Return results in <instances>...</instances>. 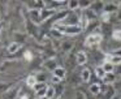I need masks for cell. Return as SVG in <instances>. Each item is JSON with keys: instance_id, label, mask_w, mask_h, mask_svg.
I'll list each match as a JSON object with an SVG mask.
<instances>
[{"instance_id": "6da1fadb", "label": "cell", "mask_w": 121, "mask_h": 99, "mask_svg": "<svg viewBox=\"0 0 121 99\" xmlns=\"http://www.w3.org/2000/svg\"><path fill=\"white\" fill-rule=\"evenodd\" d=\"M55 27L57 29L60 33L63 34H68V35H77V34H79L82 31L81 26L79 25H72V26H64V25H59V23H56Z\"/></svg>"}, {"instance_id": "7a4b0ae2", "label": "cell", "mask_w": 121, "mask_h": 99, "mask_svg": "<svg viewBox=\"0 0 121 99\" xmlns=\"http://www.w3.org/2000/svg\"><path fill=\"white\" fill-rule=\"evenodd\" d=\"M100 42H102V35L100 34H90L86 38L85 44L87 47H98L100 44Z\"/></svg>"}, {"instance_id": "3957f363", "label": "cell", "mask_w": 121, "mask_h": 99, "mask_svg": "<svg viewBox=\"0 0 121 99\" xmlns=\"http://www.w3.org/2000/svg\"><path fill=\"white\" fill-rule=\"evenodd\" d=\"M55 14V10L53 9H50V8H43L40 9V21H44L47 18H50L51 16Z\"/></svg>"}, {"instance_id": "277c9868", "label": "cell", "mask_w": 121, "mask_h": 99, "mask_svg": "<svg viewBox=\"0 0 121 99\" xmlns=\"http://www.w3.org/2000/svg\"><path fill=\"white\" fill-rule=\"evenodd\" d=\"M30 18H31L34 22H42V21H40V10H38L37 8L30 9Z\"/></svg>"}, {"instance_id": "5b68a950", "label": "cell", "mask_w": 121, "mask_h": 99, "mask_svg": "<svg viewBox=\"0 0 121 99\" xmlns=\"http://www.w3.org/2000/svg\"><path fill=\"white\" fill-rule=\"evenodd\" d=\"M105 61H109L113 65H120L121 64V56H117V55H107V60Z\"/></svg>"}, {"instance_id": "8992f818", "label": "cell", "mask_w": 121, "mask_h": 99, "mask_svg": "<svg viewBox=\"0 0 121 99\" xmlns=\"http://www.w3.org/2000/svg\"><path fill=\"white\" fill-rule=\"evenodd\" d=\"M86 61H87V55H86V52L79 51L78 54H77V64H78V65H83Z\"/></svg>"}, {"instance_id": "52a82bcc", "label": "cell", "mask_w": 121, "mask_h": 99, "mask_svg": "<svg viewBox=\"0 0 121 99\" xmlns=\"http://www.w3.org/2000/svg\"><path fill=\"white\" fill-rule=\"evenodd\" d=\"M65 74H66V72H65V69H64V68L57 67L55 70H53V76H56V77L60 78V80H63V78L65 77Z\"/></svg>"}, {"instance_id": "ba28073f", "label": "cell", "mask_w": 121, "mask_h": 99, "mask_svg": "<svg viewBox=\"0 0 121 99\" xmlns=\"http://www.w3.org/2000/svg\"><path fill=\"white\" fill-rule=\"evenodd\" d=\"M37 82H38V78L35 77V76H33V74H30L29 77L26 78V83H27V86H30V87H34V86L37 85Z\"/></svg>"}, {"instance_id": "9c48e42d", "label": "cell", "mask_w": 121, "mask_h": 99, "mask_svg": "<svg viewBox=\"0 0 121 99\" xmlns=\"http://www.w3.org/2000/svg\"><path fill=\"white\" fill-rule=\"evenodd\" d=\"M20 48H21V44H20V43H17V42H13V43H11V44H9L8 51L11 52V54H13V52H17Z\"/></svg>"}, {"instance_id": "30bf717a", "label": "cell", "mask_w": 121, "mask_h": 99, "mask_svg": "<svg viewBox=\"0 0 121 99\" xmlns=\"http://www.w3.org/2000/svg\"><path fill=\"white\" fill-rule=\"evenodd\" d=\"M115 80H116V76L113 73H107L104 76V78H103V81L105 83H112V82H115Z\"/></svg>"}, {"instance_id": "8fae6325", "label": "cell", "mask_w": 121, "mask_h": 99, "mask_svg": "<svg viewBox=\"0 0 121 99\" xmlns=\"http://www.w3.org/2000/svg\"><path fill=\"white\" fill-rule=\"evenodd\" d=\"M102 68L104 69L105 73H113V64H111L109 61H104V64L102 65Z\"/></svg>"}, {"instance_id": "7c38bea8", "label": "cell", "mask_w": 121, "mask_h": 99, "mask_svg": "<svg viewBox=\"0 0 121 99\" xmlns=\"http://www.w3.org/2000/svg\"><path fill=\"white\" fill-rule=\"evenodd\" d=\"M90 77H91V73H90L89 69H83L81 72V78H82L83 82H87V81L90 80Z\"/></svg>"}, {"instance_id": "4fadbf2b", "label": "cell", "mask_w": 121, "mask_h": 99, "mask_svg": "<svg viewBox=\"0 0 121 99\" xmlns=\"http://www.w3.org/2000/svg\"><path fill=\"white\" fill-rule=\"evenodd\" d=\"M90 93H92L94 95H98V94L100 93V85L99 83H92V85L90 86Z\"/></svg>"}, {"instance_id": "5bb4252c", "label": "cell", "mask_w": 121, "mask_h": 99, "mask_svg": "<svg viewBox=\"0 0 121 99\" xmlns=\"http://www.w3.org/2000/svg\"><path fill=\"white\" fill-rule=\"evenodd\" d=\"M55 93L56 90L52 87V86H48L47 87V93H46V99H52L55 96Z\"/></svg>"}, {"instance_id": "9a60e30c", "label": "cell", "mask_w": 121, "mask_h": 99, "mask_svg": "<svg viewBox=\"0 0 121 99\" xmlns=\"http://www.w3.org/2000/svg\"><path fill=\"white\" fill-rule=\"evenodd\" d=\"M87 25H89V20H87V17L86 16H81V18H79V26H81V29L82 30L86 29Z\"/></svg>"}, {"instance_id": "2e32d148", "label": "cell", "mask_w": 121, "mask_h": 99, "mask_svg": "<svg viewBox=\"0 0 121 99\" xmlns=\"http://www.w3.org/2000/svg\"><path fill=\"white\" fill-rule=\"evenodd\" d=\"M95 73H96V76H98L99 78H102V80L104 78V76L107 74V73L104 72V69H103L102 67H96V68H95Z\"/></svg>"}, {"instance_id": "e0dca14e", "label": "cell", "mask_w": 121, "mask_h": 99, "mask_svg": "<svg viewBox=\"0 0 121 99\" xmlns=\"http://www.w3.org/2000/svg\"><path fill=\"white\" fill-rule=\"evenodd\" d=\"M68 7H69V9L74 10V9H77V8H79V1H69Z\"/></svg>"}, {"instance_id": "ac0fdd59", "label": "cell", "mask_w": 121, "mask_h": 99, "mask_svg": "<svg viewBox=\"0 0 121 99\" xmlns=\"http://www.w3.org/2000/svg\"><path fill=\"white\" fill-rule=\"evenodd\" d=\"M46 87H47V86H46V85H44V83H43V82H37V85H35V86H34V87H33V89H34V90H35V91H37V93H38V91L43 90V89H46Z\"/></svg>"}, {"instance_id": "d6986e66", "label": "cell", "mask_w": 121, "mask_h": 99, "mask_svg": "<svg viewBox=\"0 0 121 99\" xmlns=\"http://www.w3.org/2000/svg\"><path fill=\"white\" fill-rule=\"evenodd\" d=\"M113 39H116V40H121V30H115L112 34Z\"/></svg>"}, {"instance_id": "ffe728a7", "label": "cell", "mask_w": 121, "mask_h": 99, "mask_svg": "<svg viewBox=\"0 0 121 99\" xmlns=\"http://www.w3.org/2000/svg\"><path fill=\"white\" fill-rule=\"evenodd\" d=\"M46 93H47V87L37 93V98H46Z\"/></svg>"}, {"instance_id": "44dd1931", "label": "cell", "mask_w": 121, "mask_h": 99, "mask_svg": "<svg viewBox=\"0 0 121 99\" xmlns=\"http://www.w3.org/2000/svg\"><path fill=\"white\" fill-rule=\"evenodd\" d=\"M90 5H91L90 1H79V7H81L82 9H86V8H89Z\"/></svg>"}, {"instance_id": "7402d4cb", "label": "cell", "mask_w": 121, "mask_h": 99, "mask_svg": "<svg viewBox=\"0 0 121 99\" xmlns=\"http://www.w3.org/2000/svg\"><path fill=\"white\" fill-rule=\"evenodd\" d=\"M24 57H25V60H26V61H31V59H33L31 52H30V51H26V52H25V55H24Z\"/></svg>"}, {"instance_id": "603a6c76", "label": "cell", "mask_w": 121, "mask_h": 99, "mask_svg": "<svg viewBox=\"0 0 121 99\" xmlns=\"http://www.w3.org/2000/svg\"><path fill=\"white\" fill-rule=\"evenodd\" d=\"M102 20L103 21H109V13H107V12H104L102 14Z\"/></svg>"}, {"instance_id": "cb8c5ba5", "label": "cell", "mask_w": 121, "mask_h": 99, "mask_svg": "<svg viewBox=\"0 0 121 99\" xmlns=\"http://www.w3.org/2000/svg\"><path fill=\"white\" fill-rule=\"evenodd\" d=\"M60 78H57V77H56V76H53V77H52V82L53 83H59V82H60Z\"/></svg>"}, {"instance_id": "d4e9b609", "label": "cell", "mask_w": 121, "mask_h": 99, "mask_svg": "<svg viewBox=\"0 0 121 99\" xmlns=\"http://www.w3.org/2000/svg\"><path fill=\"white\" fill-rule=\"evenodd\" d=\"M21 99H29V98H27V96H22Z\"/></svg>"}, {"instance_id": "484cf974", "label": "cell", "mask_w": 121, "mask_h": 99, "mask_svg": "<svg viewBox=\"0 0 121 99\" xmlns=\"http://www.w3.org/2000/svg\"><path fill=\"white\" fill-rule=\"evenodd\" d=\"M118 5H120V9H121V3H120V4H118Z\"/></svg>"}, {"instance_id": "4316f807", "label": "cell", "mask_w": 121, "mask_h": 99, "mask_svg": "<svg viewBox=\"0 0 121 99\" xmlns=\"http://www.w3.org/2000/svg\"><path fill=\"white\" fill-rule=\"evenodd\" d=\"M57 99H63V98H57Z\"/></svg>"}]
</instances>
